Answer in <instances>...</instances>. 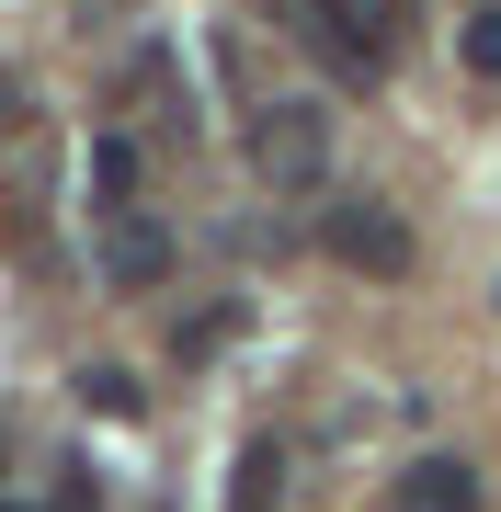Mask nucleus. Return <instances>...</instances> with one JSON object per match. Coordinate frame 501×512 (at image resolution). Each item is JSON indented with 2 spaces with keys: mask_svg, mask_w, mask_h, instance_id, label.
Wrapping results in <instances>:
<instances>
[{
  "mask_svg": "<svg viewBox=\"0 0 501 512\" xmlns=\"http://www.w3.org/2000/svg\"><path fill=\"white\" fill-rule=\"evenodd\" d=\"M35 512H103V478H92V467L69 456V467L46 478V501H35Z\"/></svg>",
  "mask_w": 501,
  "mask_h": 512,
  "instance_id": "obj_9",
  "label": "nucleus"
},
{
  "mask_svg": "<svg viewBox=\"0 0 501 512\" xmlns=\"http://www.w3.org/2000/svg\"><path fill=\"white\" fill-rule=\"evenodd\" d=\"M376 12H388V23H399V12H410V0H376Z\"/></svg>",
  "mask_w": 501,
  "mask_h": 512,
  "instance_id": "obj_12",
  "label": "nucleus"
},
{
  "mask_svg": "<svg viewBox=\"0 0 501 512\" xmlns=\"http://www.w3.org/2000/svg\"><path fill=\"white\" fill-rule=\"evenodd\" d=\"M92 194H103V217H126V194H137V137H103V148H92Z\"/></svg>",
  "mask_w": 501,
  "mask_h": 512,
  "instance_id": "obj_7",
  "label": "nucleus"
},
{
  "mask_svg": "<svg viewBox=\"0 0 501 512\" xmlns=\"http://www.w3.org/2000/svg\"><path fill=\"white\" fill-rule=\"evenodd\" d=\"M456 57H467V80H501V0H490V12H467Z\"/></svg>",
  "mask_w": 501,
  "mask_h": 512,
  "instance_id": "obj_8",
  "label": "nucleus"
},
{
  "mask_svg": "<svg viewBox=\"0 0 501 512\" xmlns=\"http://www.w3.org/2000/svg\"><path fill=\"white\" fill-rule=\"evenodd\" d=\"M490 308H501V285H490Z\"/></svg>",
  "mask_w": 501,
  "mask_h": 512,
  "instance_id": "obj_13",
  "label": "nucleus"
},
{
  "mask_svg": "<svg viewBox=\"0 0 501 512\" xmlns=\"http://www.w3.org/2000/svg\"><path fill=\"white\" fill-rule=\"evenodd\" d=\"M251 171H262L274 194H308V183H331V103H308V92L262 103V114H251Z\"/></svg>",
  "mask_w": 501,
  "mask_h": 512,
  "instance_id": "obj_1",
  "label": "nucleus"
},
{
  "mask_svg": "<svg viewBox=\"0 0 501 512\" xmlns=\"http://www.w3.org/2000/svg\"><path fill=\"white\" fill-rule=\"evenodd\" d=\"M80 399H92L103 421H137V376H126V365H92V376H80Z\"/></svg>",
  "mask_w": 501,
  "mask_h": 512,
  "instance_id": "obj_10",
  "label": "nucleus"
},
{
  "mask_svg": "<svg viewBox=\"0 0 501 512\" xmlns=\"http://www.w3.org/2000/svg\"><path fill=\"white\" fill-rule=\"evenodd\" d=\"M285 12H297L308 46H331L342 80H376V69H388V12H376V0H285Z\"/></svg>",
  "mask_w": 501,
  "mask_h": 512,
  "instance_id": "obj_3",
  "label": "nucleus"
},
{
  "mask_svg": "<svg viewBox=\"0 0 501 512\" xmlns=\"http://www.w3.org/2000/svg\"><path fill=\"white\" fill-rule=\"evenodd\" d=\"M160 274H171V228L137 217V205H126V217H103V285L137 296V285H160Z\"/></svg>",
  "mask_w": 501,
  "mask_h": 512,
  "instance_id": "obj_5",
  "label": "nucleus"
},
{
  "mask_svg": "<svg viewBox=\"0 0 501 512\" xmlns=\"http://www.w3.org/2000/svg\"><path fill=\"white\" fill-rule=\"evenodd\" d=\"M319 239H331V262H353V274H376V285L410 274V217L376 205V194H342L331 217H319Z\"/></svg>",
  "mask_w": 501,
  "mask_h": 512,
  "instance_id": "obj_2",
  "label": "nucleus"
},
{
  "mask_svg": "<svg viewBox=\"0 0 501 512\" xmlns=\"http://www.w3.org/2000/svg\"><path fill=\"white\" fill-rule=\"evenodd\" d=\"M388 512H490V478L467 456H410L399 490H388Z\"/></svg>",
  "mask_w": 501,
  "mask_h": 512,
  "instance_id": "obj_4",
  "label": "nucleus"
},
{
  "mask_svg": "<svg viewBox=\"0 0 501 512\" xmlns=\"http://www.w3.org/2000/svg\"><path fill=\"white\" fill-rule=\"evenodd\" d=\"M285 501V444L262 433V444H240V467H228V512H274Z\"/></svg>",
  "mask_w": 501,
  "mask_h": 512,
  "instance_id": "obj_6",
  "label": "nucleus"
},
{
  "mask_svg": "<svg viewBox=\"0 0 501 512\" xmlns=\"http://www.w3.org/2000/svg\"><path fill=\"white\" fill-rule=\"evenodd\" d=\"M228 330H240V308H217V319H183V353H194V365H205V353H217Z\"/></svg>",
  "mask_w": 501,
  "mask_h": 512,
  "instance_id": "obj_11",
  "label": "nucleus"
}]
</instances>
